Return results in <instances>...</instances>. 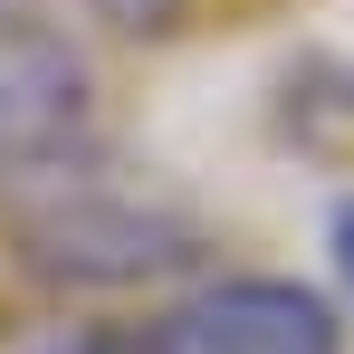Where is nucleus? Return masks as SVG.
Wrapping results in <instances>:
<instances>
[{"label": "nucleus", "instance_id": "nucleus-1", "mask_svg": "<svg viewBox=\"0 0 354 354\" xmlns=\"http://www.w3.org/2000/svg\"><path fill=\"white\" fill-rule=\"evenodd\" d=\"M10 249L39 288L67 297H134V288H173L192 268H211V221L163 192V182L106 173V163H77L58 182H29L19 211H10Z\"/></svg>", "mask_w": 354, "mask_h": 354}, {"label": "nucleus", "instance_id": "nucleus-2", "mask_svg": "<svg viewBox=\"0 0 354 354\" xmlns=\"http://www.w3.org/2000/svg\"><path fill=\"white\" fill-rule=\"evenodd\" d=\"M96 163V58L48 10H0V182H58Z\"/></svg>", "mask_w": 354, "mask_h": 354}, {"label": "nucleus", "instance_id": "nucleus-3", "mask_svg": "<svg viewBox=\"0 0 354 354\" xmlns=\"http://www.w3.org/2000/svg\"><path fill=\"white\" fill-rule=\"evenodd\" d=\"M124 354H345V306L306 278L230 268L124 326Z\"/></svg>", "mask_w": 354, "mask_h": 354}, {"label": "nucleus", "instance_id": "nucleus-4", "mask_svg": "<svg viewBox=\"0 0 354 354\" xmlns=\"http://www.w3.org/2000/svg\"><path fill=\"white\" fill-rule=\"evenodd\" d=\"M86 19H106V29H124V39H163L192 0H77Z\"/></svg>", "mask_w": 354, "mask_h": 354}, {"label": "nucleus", "instance_id": "nucleus-5", "mask_svg": "<svg viewBox=\"0 0 354 354\" xmlns=\"http://www.w3.org/2000/svg\"><path fill=\"white\" fill-rule=\"evenodd\" d=\"M326 249H335V288H345V306H354V192L326 211Z\"/></svg>", "mask_w": 354, "mask_h": 354}, {"label": "nucleus", "instance_id": "nucleus-6", "mask_svg": "<svg viewBox=\"0 0 354 354\" xmlns=\"http://www.w3.org/2000/svg\"><path fill=\"white\" fill-rule=\"evenodd\" d=\"M39 354H124V326H58Z\"/></svg>", "mask_w": 354, "mask_h": 354}]
</instances>
